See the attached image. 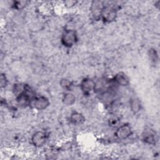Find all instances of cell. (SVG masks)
<instances>
[{
    "mask_svg": "<svg viewBox=\"0 0 160 160\" xmlns=\"http://www.w3.org/2000/svg\"><path fill=\"white\" fill-rule=\"evenodd\" d=\"M78 40L77 32L74 29H65L61 38L62 44L66 48H71L75 45Z\"/></svg>",
    "mask_w": 160,
    "mask_h": 160,
    "instance_id": "1",
    "label": "cell"
},
{
    "mask_svg": "<svg viewBox=\"0 0 160 160\" xmlns=\"http://www.w3.org/2000/svg\"><path fill=\"white\" fill-rule=\"evenodd\" d=\"M50 104L49 99L44 96H34L29 104V107L36 110H44L46 109Z\"/></svg>",
    "mask_w": 160,
    "mask_h": 160,
    "instance_id": "2",
    "label": "cell"
},
{
    "mask_svg": "<svg viewBox=\"0 0 160 160\" xmlns=\"http://www.w3.org/2000/svg\"><path fill=\"white\" fill-rule=\"evenodd\" d=\"M117 16L116 10L113 7L104 6L101 15V19L104 22H111L114 21Z\"/></svg>",
    "mask_w": 160,
    "mask_h": 160,
    "instance_id": "3",
    "label": "cell"
},
{
    "mask_svg": "<svg viewBox=\"0 0 160 160\" xmlns=\"http://www.w3.org/2000/svg\"><path fill=\"white\" fill-rule=\"evenodd\" d=\"M132 129L129 124H124L119 126L114 132V136L119 140H124L132 134Z\"/></svg>",
    "mask_w": 160,
    "mask_h": 160,
    "instance_id": "4",
    "label": "cell"
},
{
    "mask_svg": "<svg viewBox=\"0 0 160 160\" xmlns=\"http://www.w3.org/2000/svg\"><path fill=\"white\" fill-rule=\"evenodd\" d=\"M48 139L47 134L45 132L42 131H38L35 132L31 136V143L36 147L40 148L45 144Z\"/></svg>",
    "mask_w": 160,
    "mask_h": 160,
    "instance_id": "5",
    "label": "cell"
},
{
    "mask_svg": "<svg viewBox=\"0 0 160 160\" xmlns=\"http://www.w3.org/2000/svg\"><path fill=\"white\" fill-rule=\"evenodd\" d=\"M33 97H31L28 89L26 87L25 89L21 93L16 95V102L18 105L21 108H26L29 106L30 101Z\"/></svg>",
    "mask_w": 160,
    "mask_h": 160,
    "instance_id": "6",
    "label": "cell"
},
{
    "mask_svg": "<svg viewBox=\"0 0 160 160\" xmlns=\"http://www.w3.org/2000/svg\"><path fill=\"white\" fill-rule=\"evenodd\" d=\"M80 88L84 94L88 95L91 94L96 88V82L91 78H84L80 83Z\"/></svg>",
    "mask_w": 160,
    "mask_h": 160,
    "instance_id": "7",
    "label": "cell"
},
{
    "mask_svg": "<svg viewBox=\"0 0 160 160\" xmlns=\"http://www.w3.org/2000/svg\"><path fill=\"white\" fill-rule=\"evenodd\" d=\"M104 5L103 2L99 1H94L92 2L91 11L93 17L96 19H101V15Z\"/></svg>",
    "mask_w": 160,
    "mask_h": 160,
    "instance_id": "8",
    "label": "cell"
},
{
    "mask_svg": "<svg viewBox=\"0 0 160 160\" xmlns=\"http://www.w3.org/2000/svg\"><path fill=\"white\" fill-rule=\"evenodd\" d=\"M69 121L74 125H80L85 121V118L82 113L78 111H73L70 115Z\"/></svg>",
    "mask_w": 160,
    "mask_h": 160,
    "instance_id": "9",
    "label": "cell"
},
{
    "mask_svg": "<svg viewBox=\"0 0 160 160\" xmlns=\"http://www.w3.org/2000/svg\"><path fill=\"white\" fill-rule=\"evenodd\" d=\"M114 81L121 86H127L129 84V79L128 76L123 72H118L114 78Z\"/></svg>",
    "mask_w": 160,
    "mask_h": 160,
    "instance_id": "10",
    "label": "cell"
},
{
    "mask_svg": "<svg viewBox=\"0 0 160 160\" xmlns=\"http://www.w3.org/2000/svg\"><path fill=\"white\" fill-rule=\"evenodd\" d=\"M75 101H76V97L72 93L70 92H68L64 94L62 98V102L65 106H72V104H74Z\"/></svg>",
    "mask_w": 160,
    "mask_h": 160,
    "instance_id": "11",
    "label": "cell"
},
{
    "mask_svg": "<svg viewBox=\"0 0 160 160\" xmlns=\"http://www.w3.org/2000/svg\"><path fill=\"white\" fill-rule=\"evenodd\" d=\"M142 138L144 142L148 144H154L156 143V135L152 130H148L145 131L142 135Z\"/></svg>",
    "mask_w": 160,
    "mask_h": 160,
    "instance_id": "12",
    "label": "cell"
},
{
    "mask_svg": "<svg viewBox=\"0 0 160 160\" xmlns=\"http://www.w3.org/2000/svg\"><path fill=\"white\" fill-rule=\"evenodd\" d=\"M130 108L133 113L136 114L139 112L142 108V104L140 100L137 98L132 99L130 101Z\"/></svg>",
    "mask_w": 160,
    "mask_h": 160,
    "instance_id": "13",
    "label": "cell"
},
{
    "mask_svg": "<svg viewBox=\"0 0 160 160\" xmlns=\"http://www.w3.org/2000/svg\"><path fill=\"white\" fill-rule=\"evenodd\" d=\"M29 3L28 1H14L12 4V8L16 10L24 9Z\"/></svg>",
    "mask_w": 160,
    "mask_h": 160,
    "instance_id": "14",
    "label": "cell"
},
{
    "mask_svg": "<svg viewBox=\"0 0 160 160\" xmlns=\"http://www.w3.org/2000/svg\"><path fill=\"white\" fill-rule=\"evenodd\" d=\"M60 86L66 91H70L73 86L72 82L68 79H62L60 81Z\"/></svg>",
    "mask_w": 160,
    "mask_h": 160,
    "instance_id": "15",
    "label": "cell"
},
{
    "mask_svg": "<svg viewBox=\"0 0 160 160\" xmlns=\"http://www.w3.org/2000/svg\"><path fill=\"white\" fill-rule=\"evenodd\" d=\"M7 84H8V79L6 75L2 73L0 77V86L1 88H4L7 86Z\"/></svg>",
    "mask_w": 160,
    "mask_h": 160,
    "instance_id": "16",
    "label": "cell"
},
{
    "mask_svg": "<svg viewBox=\"0 0 160 160\" xmlns=\"http://www.w3.org/2000/svg\"><path fill=\"white\" fill-rule=\"evenodd\" d=\"M149 58L151 61H156L158 60V53L156 49H149Z\"/></svg>",
    "mask_w": 160,
    "mask_h": 160,
    "instance_id": "17",
    "label": "cell"
},
{
    "mask_svg": "<svg viewBox=\"0 0 160 160\" xmlns=\"http://www.w3.org/2000/svg\"><path fill=\"white\" fill-rule=\"evenodd\" d=\"M63 3H64V5L65 7H66L68 8H70L74 6L78 3V1H72V0H67V1H64L63 2Z\"/></svg>",
    "mask_w": 160,
    "mask_h": 160,
    "instance_id": "18",
    "label": "cell"
}]
</instances>
